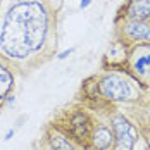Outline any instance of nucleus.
<instances>
[{"mask_svg":"<svg viewBox=\"0 0 150 150\" xmlns=\"http://www.w3.org/2000/svg\"><path fill=\"white\" fill-rule=\"evenodd\" d=\"M126 33L133 40H147V42H150V26L143 21H131L126 26Z\"/></svg>","mask_w":150,"mask_h":150,"instance_id":"0eeeda50","label":"nucleus"},{"mask_svg":"<svg viewBox=\"0 0 150 150\" xmlns=\"http://www.w3.org/2000/svg\"><path fill=\"white\" fill-rule=\"evenodd\" d=\"M17 2H19V4H21V2H26V0H17Z\"/></svg>","mask_w":150,"mask_h":150,"instance_id":"4468645a","label":"nucleus"},{"mask_svg":"<svg viewBox=\"0 0 150 150\" xmlns=\"http://www.w3.org/2000/svg\"><path fill=\"white\" fill-rule=\"evenodd\" d=\"M47 30L45 7L40 2H21L5 14L0 30V48L12 59H26L43 45Z\"/></svg>","mask_w":150,"mask_h":150,"instance_id":"f257e3e1","label":"nucleus"},{"mask_svg":"<svg viewBox=\"0 0 150 150\" xmlns=\"http://www.w3.org/2000/svg\"><path fill=\"white\" fill-rule=\"evenodd\" d=\"M12 85H14V76L11 74V71L7 67L0 66V100H4L7 97Z\"/></svg>","mask_w":150,"mask_h":150,"instance_id":"1a4fd4ad","label":"nucleus"},{"mask_svg":"<svg viewBox=\"0 0 150 150\" xmlns=\"http://www.w3.org/2000/svg\"><path fill=\"white\" fill-rule=\"evenodd\" d=\"M90 4H91V0H81V4H79V7H81V9H86V7H88Z\"/></svg>","mask_w":150,"mask_h":150,"instance_id":"f8f14e48","label":"nucleus"},{"mask_svg":"<svg viewBox=\"0 0 150 150\" xmlns=\"http://www.w3.org/2000/svg\"><path fill=\"white\" fill-rule=\"evenodd\" d=\"M150 66V54H145V55H140L138 59H136V62H135V71L136 73H143L147 67Z\"/></svg>","mask_w":150,"mask_h":150,"instance_id":"9d476101","label":"nucleus"},{"mask_svg":"<svg viewBox=\"0 0 150 150\" xmlns=\"http://www.w3.org/2000/svg\"><path fill=\"white\" fill-rule=\"evenodd\" d=\"M128 16L133 21H145L150 17V0H131L128 5Z\"/></svg>","mask_w":150,"mask_h":150,"instance_id":"39448f33","label":"nucleus"},{"mask_svg":"<svg viewBox=\"0 0 150 150\" xmlns=\"http://www.w3.org/2000/svg\"><path fill=\"white\" fill-rule=\"evenodd\" d=\"M91 140H93V145H95L97 150H107L110 147L112 140H114V135H112V131H110L107 126H98V128L93 131Z\"/></svg>","mask_w":150,"mask_h":150,"instance_id":"423d86ee","label":"nucleus"},{"mask_svg":"<svg viewBox=\"0 0 150 150\" xmlns=\"http://www.w3.org/2000/svg\"><path fill=\"white\" fill-rule=\"evenodd\" d=\"M112 124H114V135H116V150H131L138 136L131 122L124 119L122 116H117L114 117Z\"/></svg>","mask_w":150,"mask_h":150,"instance_id":"7ed1b4c3","label":"nucleus"},{"mask_svg":"<svg viewBox=\"0 0 150 150\" xmlns=\"http://www.w3.org/2000/svg\"><path fill=\"white\" fill-rule=\"evenodd\" d=\"M100 91L102 95L110 98V100H128L131 95V88L129 85L116 74L105 76L100 81Z\"/></svg>","mask_w":150,"mask_h":150,"instance_id":"f03ea898","label":"nucleus"},{"mask_svg":"<svg viewBox=\"0 0 150 150\" xmlns=\"http://www.w3.org/2000/svg\"><path fill=\"white\" fill-rule=\"evenodd\" d=\"M73 52H74V48H69V50H64V52H62V54L59 55V59H66V57H67V55H71Z\"/></svg>","mask_w":150,"mask_h":150,"instance_id":"9b49d317","label":"nucleus"},{"mask_svg":"<svg viewBox=\"0 0 150 150\" xmlns=\"http://www.w3.org/2000/svg\"><path fill=\"white\" fill-rule=\"evenodd\" d=\"M48 142H50L52 150H78L66 136L60 135L59 131H52L48 135Z\"/></svg>","mask_w":150,"mask_h":150,"instance_id":"6e6552de","label":"nucleus"},{"mask_svg":"<svg viewBox=\"0 0 150 150\" xmlns=\"http://www.w3.org/2000/svg\"><path fill=\"white\" fill-rule=\"evenodd\" d=\"M12 135H14V129H9V131H7V135H5V140H11Z\"/></svg>","mask_w":150,"mask_h":150,"instance_id":"ddd939ff","label":"nucleus"},{"mask_svg":"<svg viewBox=\"0 0 150 150\" xmlns=\"http://www.w3.org/2000/svg\"><path fill=\"white\" fill-rule=\"evenodd\" d=\"M71 133L78 142L85 143L88 140V136H90V121L85 114L78 112V114L73 116V119H71Z\"/></svg>","mask_w":150,"mask_h":150,"instance_id":"20e7f679","label":"nucleus"}]
</instances>
